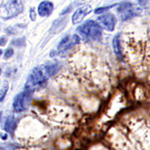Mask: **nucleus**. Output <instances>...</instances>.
Wrapping results in <instances>:
<instances>
[{
    "mask_svg": "<svg viewBox=\"0 0 150 150\" xmlns=\"http://www.w3.org/2000/svg\"><path fill=\"white\" fill-rule=\"evenodd\" d=\"M47 83V78L43 71L39 68H35L28 75L25 89L30 92H33L36 89L43 88Z\"/></svg>",
    "mask_w": 150,
    "mask_h": 150,
    "instance_id": "obj_1",
    "label": "nucleus"
},
{
    "mask_svg": "<svg viewBox=\"0 0 150 150\" xmlns=\"http://www.w3.org/2000/svg\"><path fill=\"white\" fill-rule=\"evenodd\" d=\"M79 33L83 36L93 40H99L102 38V28L98 23L93 20L85 22L78 28Z\"/></svg>",
    "mask_w": 150,
    "mask_h": 150,
    "instance_id": "obj_2",
    "label": "nucleus"
},
{
    "mask_svg": "<svg viewBox=\"0 0 150 150\" xmlns=\"http://www.w3.org/2000/svg\"><path fill=\"white\" fill-rule=\"evenodd\" d=\"M23 5L21 0H8L7 3L0 6V18H11L21 13Z\"/></svg>",
    "mask_w": 150,
    "mask_h": 150,
    "instance_id": "obj_3",
    "label": "nucleus"
},
{
    "mask_svg": "<svg viewBox=\"0 0 150 150\" xmlns=\"http://www.w3.org/2000/svg\"><path fill=\"white\" fill-rule=\"evenodd\" d=\"M117 13L123 21H126L134 17L139 15L141 11L139 8L134 7V4L129 2L121 4L117 8Z\"/></svg>",
    "mask_w": 150,
    "mask_h": 150,
    "instance_id": "obj_4",
    "label": "nucleus"
},
{
    "mask_svg": "<svg viewBox=\"0 0 150 150\" xmlns=\"http://www.w3.org/2000/svg\"><path fill=\"white\" fill-rule=\"evenodd\" d=\"M31 94L32 92L25 89L15 97L13 101V108L17 112H21L27 109L28 103L31 100Z\"/></svg>",
    "mask_w": 150,
    "mask_h": 150,
    "instance_id": "obj_5",
    "label": "nucleus"
},
{
    "mask_svg": "<svg viewBox=\"0 0 150 150\" xmlns=\"http://www.w3.org/2000/svg\"><path fill=\"white\" fill-rule=\"evenodd\" d=\"M80 42V38L78 35H72V36H66L58 45V50L60 54H65L69 50L76 47Z\"/></svg>",
    "mask_w": 150,
    "mask_h": 150,
    "instance_id": "obj_6",
    "label": "nucleus"
},
{
    "mask_svg": "<svg viewBox=\"0 0 150 150\" xmlns=\"http://www.w3.org/2000/svg\"><path fill=\"white\" fill-rule=\"evenodd\" d=\"M98 21L104 29L107 31L112 32L114 30V28L117 23L115 16L112 13H105L98 18Z\"/></svg>",
    "mask_w": 150,
    "mask_h": 150,
    "instance_id": "obj_7",
    "label": "nucleus"
},
{
    "mask_svg": "<svg viewBox=\"0 0 150 150\" xmlns=\"http://www.w3.org/2000/svg\"><path fill=\"white\" fill-rule=\"evenodd\" d=\"M92 11V8L90 5H84L83 7L79 8L77 10L75 11L72 17V21L73 23H79L83 20L88 13H90Z\"/></svg>",
    "mask_w": 150,
    "mask_h": 150,
    "instance_id": "obj_8",
    "label": "nucleus"
},
{
    "mask_svg": "<svg viewBox=\"0 0 150 150\" xmlns=\"http://www.w3.org/2000/svg\"><path fill=\"white\" fill-rule=\"evenodd\" d=\"M54 10V4L49 1H43L38 8V14L41 17L49 16Z\"/></svg>",
    "mask_w": 150,
    "mask_h": 150,
    "instance_id": "obj_9",
    "label": "nucleus"
},
{
    "mask_svg": "<svg viewBox=\"0 0 150 150\" xmlns=\"http://www.w3.org/2000/svg\"><path fill=\"white\" fill-rule=\"evenodd\" d=\"M112 47L115 54L119 59H123V50H122V44H121V37L120 34H116L112 39Z\"/></svg>",
    "mask_w": 150,
    "mask_h": 150,
    "instance_id": "obj_10",
    "label": "nucleus"
},
{
    "mask_svg": "<svg viewBox=\"0 0 150 150\" xmlns=\"http://www.w3.org/2000/svg\"><path fill=\"white\" fill-rule=\"evenodd\" d=\"M15 127H16V120H15V118L13 115H10L9 117H8L7 119H6V122L4 123V129H5V131H7L8 133L12 134L14 131Z\"/></svg>",
    "mask_w": 150,
    "mask_h": 150,
    "instance_id": "obj_11",
    "label": "nucleus"
},
{
    "mask_svg": "<svg viewBox=\"0 0 150 150\" xmlns=\"http://www.w3.org/2000/svg\"><path fill=\"white\" fill-rule=\"evenodd\" d=\"M58 69H59V67H58L57 64H49L46 66L45 70H46L47 74L49 75V76H53V75H54L57 73Z\"/></svg>",
    "mask_w": 150,
    "mask_h": 150,
    "instance_id": "obj_12",
    "label": "nucleus"
},
{
    "mask_svg": "<svg viewBox=\"0 0 150 150\" xmlns=\"http://www.w3.org/2000/svg\"><path fill=\"white\" fill-rule=\"evenodd\" d=\"M8 88H9L8 84L7 83H4V86L2 87V88L0 90V102L4 101V98L6 96V93L8 90Z\"/></svg>",
    "mask_w": 150,
    "mask_h": 150,
    "instance_id": "obj_13",
    "label": "nucleus"
},
{
    "mask_svg": "<svg viewBox=\"0 0 150 150\" xmlns=\"http://www.w3.org/2000/svg\"><path fill=\"white\" fill-rule=\"evenodd\" d=\"M13 54V48H8L5 51V54H4V59H9L10 57H12V55Z\"/></svg>",
    "mask_w": 150,
    "mask_h": 150,
    "instance_id": "obj_14",
    "label": "nucleus"
},
{
    "mask_svg": "<svg viewBox=\"0 0 150 150\" xmlns=\"http://www.w3.org/2000/svg\"><path fill=\"white\" fill-rule=\"evenodd\" d=\"M112 6H109V7H104V8H97L96 10H95V13H102L103 12H105V11L108 10L110 8H112Z\"/></svg>",
    "mask_w": 150,
    "mask_h": 150,
    "instance_id": "obj_15",
    "label": "nucleus"
},
{
    "mask_svg": "<svg viewBox=\"0 0 150 150\" xmlns=\"http://www.w3.org/2000/svg\"><path fill=\"white\" fill-rule=\"evenodd\" d=\"M140 5L143 7H148L150 6V0H139Z\"/></svg>",
    "mask_w": 150,
    "mask_h": 150,
    "instance_id": "obj_16",
    "label": "nucleus"
},
{
    "mask_svg": "<svg viewBox=\"0 0 150 150\" xmlns=\"http://www.w3.org/2000/svg\"><path fill=\"white\" fill-rule=\"evenodd\" d=\"M30 17H31L32 20L36 19V13H35V10L33 8H31V10H30Z\"/></svg>",
    "mask_w": 150,
    "mask_h": 150,
    "instance_id": "obj_17",
    "label": "nucleus"
},
{
    "mask_svg": "<svg viewBox=\"0 0 150 150\" xmlns=\"http://www.w3.org/2000/svg\"><path fill=\"white\" fill-rule=\"evenodd\" d=\"M6 43H7V39H6L5 38H0V46L5 45Z\"/></svg>",
    "mask_w": 150,
    "mask_h": 150,
    "instance_id": "obj_18",
    "label": "nucleus"
},
{
    "mask_svg": "<svg viewBox=\"0 0 150 150\" xmlns=\"http://www.w3.org/2000/svg\"><path fill=\"white\" fill-rule=\"evenodd\" d=\"M1 117H2V112H0V121H1Z\"/></svg>",
    "mask_w": 150,
    "mask_h": 150,
    "instance_id": "obj_19",
    "label": "nucleus"
},
{
    "mask_svg": "<svg viewBox=\"0 0 150 150\" xmlns=\"http://www.w3.org/2000/svg\"><path fill=\"white\" fill-rule=\"evenodd\" d=\"M2 54H3V52H2V50L0 49V55H2Z\"/></svg>",
    "mask_w": 150,
    "mask_h": 150,
    "instance_id": "obj_20",
    "label": "nucleus"
},
{
    "mask_svg": "<svg viewBox=\"0 0 150 150\" xmlns=\"http://www.w3.org/2000/svg\"><path fill=\"white\" fill-rule=\"evenodd\" d=\"M1 73H2V69H1V68H0V75H1Z\"/></svg>",
    "mask_w": 150,
    "mask_h": 150,
    "instance_id": "obj_21",
    "label": "nucleus"
},
{
    "mask_svg": "<svg viewBox=\"0 0 150 150\" xmlns=\"http://www.w3.org/2000/svg\"><path fill=\"white\" fill-rule=\"evenodd\" d=\"M0 150H7V149H0Z\"/></svg>",
    "mask_w": 150,
    "mask_h": 150,
    "instance_id": "obj_22",
    "label": "nucleus"
}]
</instances>
